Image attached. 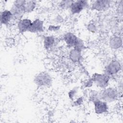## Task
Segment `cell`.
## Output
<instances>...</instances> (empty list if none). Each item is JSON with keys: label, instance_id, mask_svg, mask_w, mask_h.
<instances>
[{"label": "cell", "instance_id": "obj_5", "mask_svg": "<svg viewBox=\"0 0 123 123\" xmlns=\"http://www.w3.org/2000/svg\"><path fill=\"white\" fill-rule=\"evenodd\" d=\"M122 65L121 62L117 60H113L106 66L104 74L110 77L117 74L121 70Z\"/></svg>", "mask_w": 123, "mask_h": 123}, {"label": "cell", "instance_id": "obj_3", "mask_svg": "<svg viewBox=\"0 0 123 123\" xmlns=\"http://www.w3.org/2000/svg\"><path fill=\"white\" fill-rule=\"evenodd\" d=\"M101 99L111 103L116 101L119 98V92L116 88L113 87H107L100 91Z\"/></svg>", "mask_w": 123, "mask_h": 123}, {"label": "cell", "instance_id": "obj_19", "mask_svg": "<svg viewBox=\"0 0 123 123\" xmlns=\"http://www.w3.org/2000/svg\"><path fill=\"white\" fill-rule=\"evenodd\" d=\"M86 28L88 31L92 33H95L97 31V26L94 23H91L88 24L86 26Z\"/></svg>", "mask_w": 123, "mask_h": 123}, {"label": "cell", "instance_id": "obj_12", "mask_svg": "<svg viewBox=\"0 0 123 123\" xmlns=\"http://www.w3.org/2000/svg\"><path fill=\"white\" fill-rule=\"evenodd\" d=\"M122 38L119 36L113 35L109 38V45L111 49H118L122 47Z\"/></svg>", "mask_w": 123, "mask_h": 123}, {"label": "cell", "instance_id": "obj_1", "mask_svg": "<svg viewBox=\"0 0 123 123\" xmlns=\"http://www.w3.org/2000/svg\"><path fill=\"white\" fill-rule=\"evenodd\" d=\"M34 82L38 87H50L53 82L50 74L46 71H41L37 73L34 78Z\"/></svg>", "mask_w": 123, "mask_h": 123}, {"label": "cell", "instance_id": "obj_16", "mask_svg": "<svg viewBox=\"0 0 123 123\" xmlns=\"http://www.w3.org/2000/svg\"><path fill=\"white\" fill-rule=\"evenodd\" d=\"M37 2L35 0H25L23 6L25 13L33 12L37 7Z\"/></svg>", "mask_w": 123, "mask_h": 123}, {"label": "cell", "instance_id": "obj_8", "mask_svg": "<svg viewBox=\"0 0 123 123\" xmlns=\"http://www.w3.org/2000/svg\"><path fill=\"white\" fill-rule=\"evenodd\" d=\"M95 112L97 114H102L108 111V103L100 99L93 103Z\"/></svg>", "mask_w": 123, "mask_h": 123}, {"label": "cell", "instance_id": "obj_2", "mask_svg": "<svg viewBox=\"0 0 123 123\" xmlns=\"http://www.w3.org/2000/svg\"><path fill=\"white\" fill-rule=\"evenodd\" d=\"M25 0H17L13 1L10 10L11 11L12 15V21L17 23L23 18V16L25 13L23 6Z\"/></svg>", "mask_w": 123, "mask_h": 123}, {"label": "cell", "instance_id": "obj_13", "mask_svg": "<svg viewBox=\"0 0 123 123\" xmlns=\"http://www.w3.org/2000/svg\"><path fill=\"white\" fill-rule=\"evenodd\" d=\"M12 15L10 10L5 9L0 12V23L2 25H8L12 21Z\"/></svg>", "mask_w": 123, "mask_h": 123}, {"label": "cell", "instance_id": "obj_7", "mask_svg": "<svg viewBox=\"0 0 123 123\" xmlns=\"http://www.w3.org/2000/svg\"><path fill=\"white\" fill-rule=\"evenodd\" d=\"M111 1L107 0H97L90 4L92 9L98 12H105L111 6Z\"/></svg>", "mask_w": 123, "mask_h": 123}, {"label": "cell", "instance_id": "obj_17", "mask_svg": "<svg viewBox=\"0 0 123 123\" xmlns=\"http://www.w3.org/2000/svg\"><path fill=\"white\" fill-rule=\"evenodd\" d=\"M88 98L89 100L93 103L97 100H100V91L95 90H91L89 93Z\"/></svg>", "mask_w": 123, "mask_h": 123}, {"label": "cell", "instance_id": "obj_18", "mask_svg": "<svg viewBox=\"0 0 123 123\" xmlns=\"http://www.w3.org/2000/svg\"><path fill=\"white\" fill-rule=\"evenodd\" d=\"M74 0H64L61 1L58 4L59 7L62 10L69 9L71 4L73 2Z\"/></svg>", "mask_w": 123, "mask_h": 123}, {"label": "cell", "instance_id": "obj_10", "mask_svg": "<svg viewBox=\"0 0 123 123\" xmlns=\"http://www.w3.org/2000/svg\"><path fill=\"white\" fill-rule=\"evenodd\" d=\"M79 37L72 32H67L63 36V40L67 46L74 48L77 44Z\"/></svg>", "mask_w": 123, "mask_h": 123}, {"label": "cell", "instance_id": "obj_21", "mask_svg": "<svg viewBox=\"0 0 123 123\" xmlns=\"http://www.w3.org/2000/svg\"><path fill=\"white\" fill-rule=\"evenodd\" d=\"M76 93V91L74 89H72V90H71L69 93V98L72 99L74 96H75V94Z\"/></svg>", "mask_w": 123, "mask_h": 123}, {"label": "cell", "instance_id": "obj_11", "mask_svg": "<svg viewBox=\"0 0 123 123\" xmlns=\"http://www.w3.org/2000/svg\"><path fill=\"white\" fill-rule=\"evenodd\" d=\"M32 21L28 18H22L17 23V27L19 32L24 33L28 32Z\"/></svg>", "mask_w": 123, "mask_h": 123}, {"label": "cell", "instance_id": "obj_15", "mask_svg": "<svg viewBox=\"0 0 123 123\" xmlns=\"http://www.w3.org/2000/svg\"><path fill=\"white\" fill-rule=\"evenodd\" d=\"M55 42V38L54 36H47L43 39V46L46 50H49L54 46Z\"/></svg>", "mask_w": 123, "mask_h": 123}, {"label": "cell", "instance_id": "obj_4", "mask_svg": "<svg viewBox=\"0 0 123 123\" xmlns=\"http://www.w3.org/2000/svg\"><path fill=\"white\" fill-rule=\"evenodd\" d=\"M111 77L105 74L95 73L93 74L91 79L97 86L104 89L108 86Z\"/></svg>", "mask_w": 123, "mask_h": 123}, {"label": "cell", "instance_id": "obj_6", "mask_svg": "<svg viewBox=\"0 0 123 123\" xmlns=\"http://www.w3.org/2000/svg\"><path fill=\"white\" fill-rule=\"evenodd\" d=\"M88 6L89 2L87 0H74L69 10L72 14H76L80 13L83 10L87 8Z\"/></svg>", "mask_w": 123, "mask_h": 123}, {"label": "cell", "instance_id": "obj_14", "mask_svg": "<svg viewBox=\"0 0 123 123\" xmlns=\"http://www.w3.org/2000/svg\"><path fill=\"white\" fill-rule=\"evenodd\" d=\"M69 57L73 62H78L82 58V51L74 48H72L69 53Z\"/></svg>", "mask_w": 123, "mask_h": 123}, {"label": "cell", "instance_id": "obj_9", "mask_svg": "<svg viewBox=\"0 0 123 123\" xmlns=\"http://www.w3.org/2000/svg\"><path fill=\"white\" fill-rule=\"evenodd\" d=\"M44 30V24L43 20L37 18L32 21L28 32L32 33L42 32Z\"/></svg>", "mask_w": 123, "mask_h": 123}, {"label": "cell", "instance_id": "obj_20", "mask_svg": "<svg viewBox=\"0 0 123 123\" xmlns=\"http://www.w3.org/2000/svg\"><path fill=\"white\" fill-rule=\"evenodd\" d=\"M60 26L59 25H50L49 26L48 29L50 31H56L60 29Z\"/></svg>", "mask_w": 123, "mask_h": 123}]
</instances>
